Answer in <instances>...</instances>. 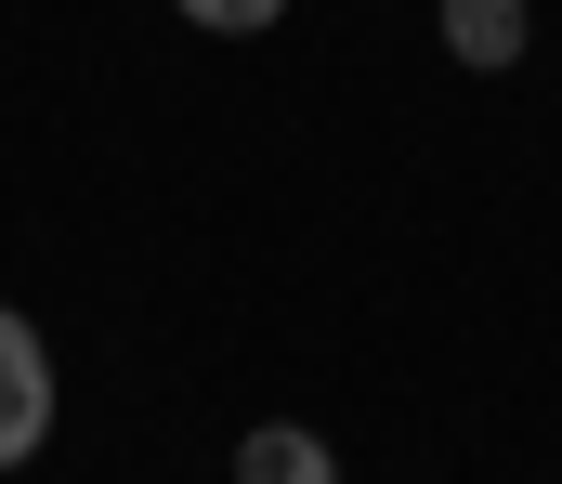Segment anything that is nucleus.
<instances>
[{
    "mask_svg": "<svg viewBox=\"0 0 562 484\" xmlns=\"http://www.w3.org/2000/svg\"><path fill=\"white\" fill-rule=\"evenodd\" d=\"M170 13H183V26H210V40H262L288 0H170Z\"/></svg>",
    "mask_w": 562,
    "mask_h": 484,
    "instance_id": "20e7f679",
    "label": "nucleus"
},
{
    "mask_svg": "<svg viewBox=\"0 0 562 484\" xmlns=\"http://www.w3.org/2000/svg\"><path fill=\"white\" fill-rule=\"evenodd\" d=\"M53 446V340L0 302V472H26Z\"/></svg>",
    "mask_w": 562,
    "mask_h": 484,
    "instance_id": "f257e3e1",
    "label": "nucleus"
},
{
    "mask_svg": "<svg viewBox=\"0 0 562 484\" xmlns=\"http://www.w3.org/2000/svg\"><path fill=\"white\" fill-rule=\"evenodd\" d=\"M431 13H445V53H458L471 79H497V66L537 53V0H431Z\"/></svg>",
    "mask_w": 562,
    "mask_h": 484,
    "instance_id": "f03ea898",
    "label": "nucleus"
},
{
    "mask_svg": "<svg viewBox=\"0 0 562 484\" xmlns=\"http://www.w3.org/2000/svg\"><path fill=\"white\" fill-rule=\"evenodd\" d=\"M236 484H340V446L314 419H249L236 432Z\"/></svg>",
    "mask_w": 562,
    "mask_h": 484,
    "instance_id": "7ed1b4c3",
    "label": "nucleus"
}]
</instances>
